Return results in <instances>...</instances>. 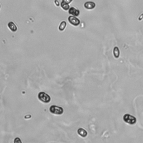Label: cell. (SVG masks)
Instances as JSON below:
<instances>
[{"label":"cell","mask_w":143,"mask_h":143,"mask_svg":"<svg viewBox=\"0 0 143 143\" xmlns=\"http://www.w3.org/2000/svg\"><path fill=\"white\" fill-rule=\"evenodd\" d=\"M38 98L40 101L44 103H49L51 100L49 96L43 92H41L38 94Z\"/></svg>","instance_id":"2"},{"label":"cell","mask_w":143,"mask_h":143,"mask_svg":"<svg viewBox=\"0 0 143 143\" xmlns=\"http://www.w3.org/2000/svg\"><path fill=\"white\" fill-rule=\"evenodd\" d=\"M84 7L86 8V9H88V10H92L96 6V4L93 2H87L84 3Z\"/></svg>","instance_id":"6"},{"label":"cell","mask_w":143,"mask_h":143,"mask_svg":"<svg viewBox=\"0 0 143 143\" xmlns=\"http://www.w3.org/2000/svg\"><path fill=\"white\" fill-rule=\"evenodd\" d=\"M54 2H55V4H57V6H59V5H60V4H59V2L58 1V0H55V1H54Z\"/></svg>","instance_id":"14"},{"label":"cell","mask_w":143,"mask_h":143,"mask_svg":"<svg viewBox=\"0 0 143 143\" xmlns=\"http://www.w3.org/2000/svg\"><path fill=\"white\" fill-rule=\"evenodd\" d=\"M66 26H67V22H66L64 21H63L62 22L60 23V25H59V26L58 28L59 30L61 31H64V30L65 29Z\"/></svg>","instance_id":"10"},{"label":"cell","mask_w":143,"mask_h":143,"mask_svg":"<svg viewBox=\"0 0 143 143\" xmlns=\"http://www.w3.org/2000/svg\"><path fill=\"white\" fill-rule=\"evenodd\" d=\"M142 16H143V14H142V15H141V16L140 17L139 19V20H142V19H143V18H142Z\"/></svg>","instance_id":"15"},{"label":"cell","mask_w":143,"mask_h":143,"mask_svg":"<svg viewBox=\"0 0 143 143\" xmlns=\"http://www.w3.org/2000/svg\"><path fill=\"white\" fill-rule=\"evenodd\" d=\"M49 110L51 113L55 115H61L63 113V109L62 107L55 105L51 106Z\"/></svg>","instance_id":"3"},{"label":"cell","mask_w":143,"mask_h":143,"mask_svg":"<svg viewBox=\"0 0 143 143\" xmlns=\"http://www.w3.org/2000/svg\"><path fill=\"white\" fill-rule=\"evenodd\" d=\"M68 12L69 14L73 15V16H78L80 15V11L76 9L74 7H70L69 8V10H68Z\"/></svg>","instance_id":"5"},{"label":"cell","mask_w":143,"mask_h":143,"mask_svg":"<svg viewBox=\"0 0 143 143\" xmlns=\"http://www.w3.org/2000/svg\"><path fill=\"white\" fill-rule=\"evenodd\" d=\"M7 26L10 30L14 32V33L16 32L17 31V30H18V27H17L16 25L13 22H12V21H11V22L8 23Z\"/></svg>","instance_id":"7"},{"label":"cell","mask_w":143,"mask_h":143,"mask_svg":"<svg viewBox=\"0 0 143 143\" xmlns=\"http://www.w3.org/2000/svg\"><path fill=\"white\" fill-rule=\"evenodd\" d=\"M123 121L130 125H134L136 123V119L130 114H125L123 117Z\"/></svg>","instance_id":"1"},{"label":"cell","mask_w":143,"mask_h":143,"mask_svg":"<svg viewBox=\"0 0 143 143\" xmlns=\"http://www.w3.org/2000/svg\"><path fill=\"white\" fill-rule=\"evenodd\" d=\"M114 55L116 58H118L120 56V50H119L118 47H115L114 49Z\"/></svg>","instance_id":"11"},{"label":"cell","mask_w":143,"mask_h":143,"mask_svg":"<svg viewBox=\"0 0 143 143\" xmlns=\"http://www.w3.org/2000/svg\"><path fill=\"white\" fill-rule=\"evenodd\" d=\"M14 143H22V142H21V140L20 138H16L14 140Z\"/></svg>","instance_id":"12"},{"label":"cell","mask_w":143,"mask_h":143,"mask_svg":"<svg viewBox=\"0 0 143 143\" xmlns=\"http://www.w3.org/2000/svg\"><path fill=\"white\" fill-rule=\"evenodd\" d=\"M68 21L70 24L74 26H78L80 24V20L76 17L73 16H70L68 17Z\"/></svg>","instance_id":"4"},{"label":"cell","mask_w":143,"mask_h":143,"mask_svg":"<svg viewBox=\"0 0 143 143\" xmlns=\"http://www.w3.org/2000/svg\"><path fill=\"white\" fill-rule=\"evenodd\" d=\"M61 8H63L64 10L65 11H68L69 10L70 7H69V5L68 3H67L64 2L63 1H61Z\"/></svg>","instance_id":"9"},{"label":"cell","mask_w":143,"mask_h":143,"mask_svg":"<svg viewBox=\"0 0 143 143\" xmlns=\"http://www.w3.org/2000/svg\"><path fill=\"white\" fill-rule=\"evenodd\" d=\"M77 132L79 135L82 136V137L84 138L87 135V132L84 129H82V128H80V129H79L78 130Z\"/></svg>","instance_id":"8"},{"label":"cell","mask_w":143,"mask_h":143,"mask_svg":"<svg viewBox=\"0 0 143 143\" xmlns=\"http://www.w3.org/2000/svg\"><path fill=\"white\" fill-rule=\"evenodd\" d=\"M62 1L64 2L67 3L69 4L70 3H71L73 1V0H62Z\"/></svg>","instance_id":"13"},{"label":"cell","mask_w":143,"mask_h":143,"mask_svg":"<svg viewBox=\"0 0 143 143\" xmlns=\"http://www.w3.org/2000/svg\"><path fill=\"white\" fill-rule=\"evenodd\" d=\"M0 8H1V5H0Z\"/></svg>","instance_id":"16"}]
</instances>
